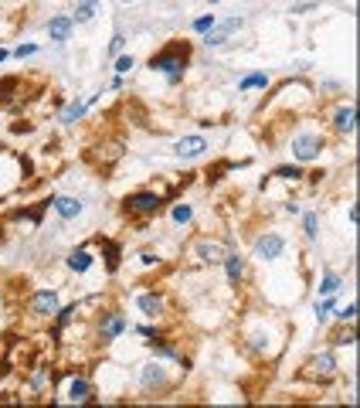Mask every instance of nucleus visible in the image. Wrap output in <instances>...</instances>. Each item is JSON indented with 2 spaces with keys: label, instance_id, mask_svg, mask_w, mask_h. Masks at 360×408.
I'll list each match as a JSON object with an SVG mask.
<instances>
[{
  "label": "nucleus",
  "instance_id": "obj_8",
  "mask_svg": "<svg viewBox=\"0 0 360 408\" xmlns=\"http://www.w3.org/2000/svg\"><path fill=\"white\" fill-rule=\"evenodd\" d=\"M163 204H167V194H160V191H150V187H140V191H133L123 198V214L126 218H156L160 211H163Z\"/></svg>",
  "mask_w": 360,
  "mask_h": 408
},
{
  "label": "nucleus",
  "instance_id": "obj_22",
  "mask_svg": "<svg viewBox=\"0 0 360 408\" xmlns=\"http://www.w3.org/2000/svg\"><path fill=\"white\" fill-rule=\"evenodd\" d=\"M265 180H283V184H303V180H306V167H303V163H296V160H292V163H279V167H276V170H272V174H269Z\"/></svg>",
  "mask_w": 360,
  "mask_h": 408
},
{
  "label": "nucleus",
  "instance_id": "obj_14",
  "mask_svg": "<svg viewBox=\"0 0 360 408\" xmlns=\"http://www.w3.org/2000/svg\"><path fill=\"white\" fill-rule=\"evenodd\" d=\"M58 306H61V296H58V289H38V293H31V300H27V313L34 316V320H52L54 313H58Z\"/></svg>",
  "mask_w": 360,
  "mask_h": 408
},
{
  "label": "nucleus",
  "instance_id": "obj_19",
  "mask_svg": "<svg viewBox=\"0 0 360 408\" xmlns=\"http://www.w3.org/2000/svg\"><path fill=\"white\" fill-rule=\"evenodd\" d=\"M52 384H54L52 364H34V367L27 371V388H31V395H45V391H52Z\"/></svg>",
  "mask_w": 360,
  "mask_h": 408
},
{
  "label": "nucleus",
  "instance_id": "obj_29",
  "mask_svg": "<svg viewBox=\"0 0 360 408\" xmlns=\"http://www.w3.org/2000/svg\"><path fill=\"white\" fill-rule=\"evenodd\" d=\"M170 221H174L177 228H187V225L194 221V204L190 201H174L170 204Z\"/></svg>",
  "mask_w": 360,
  "mask_h": 408
},
{
  "label": "nucleus",
  "instance_id": "obj_1",
  "mask_svg": "<svg viewBox=\"0 0 360 408\" xmlns=\"http://www.w3.org/2000/svg\"><path fill=\"white\" fill-rule=\"evenodd\" d=\"M285 337H289V327L283 320H276L272 313L265 316L258 313L241 327V351L255 360H276L285 351Z\"/></svg>",
  "mask_w": 360,
  "mask_h": 408
},
{
  "label": "nucleus",
  "instance_id": "obj_31",
  "mask_svg": "<svg viewBox=\"0 0 360 408\" xmlns=\"http://www.w3.org/2000/svg\"><path fill=\"white\" fill-rule=\"evenodd\" d=\"M123 51H126V31H123V27L116 24L112 38H109V48H105V58L112 61V58H116V54H123Z\"/></svg>",
  "mask_w": 360,
  "mask_h": 408
},
{
  "label": "nucleus",
  "instance_id": "obj_32",
  "mask_svg": "<svg viewBox=\"0 0 360 408\" xmlns=\"http://www.w3.org/2000/svg\"><path fill=\"white\" fill-rule=\"evenodd\" d=\"M333 320L336 323H357V300H350L347 306H333Z\"/></svg>",
  "mask_w": 360,
  "mask_h": 408
},
{
  "label": "nucleus",
  "instance_id": "obj_33",
  "mask_svg": "<svg viewBox=\"0 0 360 408\" xmlns=\"http://www.w3.org/2000/svg\"><path fill=\"white\" fill-rule=\"evenodd\" d=\"M160 262H163V255L153 252V249H143V252L136 255V265L140 269H160Z\"/></svg>",
  "mask_w": 360,
  "mask_h": 408
},
{
  "label": "nucleus",
  "instance_id": "obj_7",
  "mask_svg": "<svg viewBox=\"0 0 360 408\" xmlns=\"http://www.w3.org/2000/svg\"><path fill=\"white\" fill-rule=\"evenodd\" d=\"M96 316V340L103 344V347H109V344H116L123 333H129V316L123 306H99V313H92Z\"/></svg>",
  "mask_w": 360,
  "mask_h": 408
},
{
  "label": "nucleus",
  "instance_id": "obj_3",
  "mask_svg": "<svg viewBox=\"0 0 360 408\" xmlns=\"http://www.w3.org/2000/svg\"><path fill=\"white\" fill-rule=\"evenodd\" d=\"M285 147H289V156L296 160V163H316L327 147H330V140H327V133L316 126H303V129H292L289 133V140H285Z\"/></svg>",
  "mask_w": 360,
  "mask_h": 408
},
{
  "label": "nucleus",
  "instance_id": "obj_15",
  "mask_svg": "<svg viewBox=\"0 0 360 408\" xmlns=\"http://www.w3.org/2000/svg\"><path fill=\"white\" fill-rule=\"evenodd\" d=\"M75 17L72 14H52L48 21H45V34H48V41H52L54 48H65L72 38H75Z\"/></svg>",
  "mask_w": 360,
  "mask_h": 408
},
{
  "label": "nucleus",
  "instance_id": "obj_38",
  "mask_svg": "<svg viewBox=\"0 0 360 408\" xmlns=\"http://www.w3.org/2000/svg\"><path fill=\"white\" fill-rule=\"evenodd\" d=\"M283 211L289 214V218H299V211H303V201H292V198H289V201H283Z\"/></svg>",
  "mask_w": 360,
  "mask_h": 408
},
{
  "label": "nucleus",
  "instance_id": "obj_42",
  "mask_svg": "<svg viewBox=\"0 0 360 408\" xmlns=\"http://www.w3.org/2000/svg\"><path fill=\"white\" fill-rule=\"evenodd\" d=\"M123 3H136V0H123Z\"/></svg>",
  "mask_w": 360,
  "mask_h": 408
},
{
  "label": "nucleus",
  "instance_id": "obj_6",
  "mask_svg": "<svg viewBox=\"0 0 360 408\" xmlns=\"http://www.w3.org/2000/svg\"><path fill=\"white\" fill-rule=\"evenodd\" d=\"M299 378L309 384H330L340 378V360H336V347H323V351H313L306 357V364L299 367Z\"/></svg>",
  "mask_w": 360,
  "mask_h": 408
},
{
  "label": "nucleus",
  "instance_id": "obj_34",
  "mask_svg": "<svg viewBox=\"0 0 360 408\" xmlns=\"http://www.w3.org/2000/svg\"><path fill=\"white\" fill-rule=\"evenodd\" d=\"M133 68H136V58H133V54H126V51L112 58V72H116V75H129Z\"/></svg>",
  "mask_w": 360,
  "mask_h": 408
},
{
  "label": "nucleus",
  "instance_id": "obj_13",
  "mask_svg": "<svg viewBox=\"0 0 360 408\" xmlns=\"http://www.w3.org/2000/svg\"><path fill=\"white\" fill-rule=\"evenodd\" d=\"M170 150H174L177 160L190 163V160H201V156L211 153V140H207L204 133H187V136H177V140H174Z\"/></svg>",
  "mask_w": 360,
  "mask_h": 408
},
{
  "label": "nucleus",
  "instance_id": "obj_27",
  "mask_svg": "<svg viewBox=\"0 0 360 408\" xmlns=\"http://www.w3.org/2000/svg\"><path fill=\"white\" fill-rule=\"evenodd\" d=\"M272 85L269 72H248V75L238 78V92H265Z\"/></svg>",
  "mask_w": 360,
  "mask_h": 408
},
{
  "label": "nucleus",
  "instance_id": "obj_39",
  "mask_svg": "<svg viewBox=\"0 0 360 408\" xmlns=\"http://www.w3.org/2000/svg\"><path fill=\"white\" fill-rule=\"evenodd\" d=\"M347 218H350V225L357 228V221H360V211H357V201H350V207H347Z\"/></svg>",
  "mask_w": 360,
  "mask_h": 408
},
{
  "label": "nucleus",
  "instance_id": "obj_17",
  "mask_svg": "<svg viewBox=\"0 0 360 408\" xmlns=\"http://www.w3.org/2000/svg\"><path fill=\"white\" fill-rule=\"evenodd\" d=\"M65 269H68L72 276L92 272V269H96V252H92V245H75L72 252L65 255Z\"/></svg>",
  "mask_w": 360,
  "mask_h": 408
},
{
  "label": "nucleus",
  "instance_id": "obj_35",
  "mask_svg": "<svg viewBox=\"0 0 360 408\" xmlns=\"http://www.w3.org/2000/svg\"><path fill=\"white\" fill-rule=\"evenodd\" d=\"M214 21H218V14H201V17L190 21V31H194V34H207V31L214 27Z\"/></svg>",
  "mask_w": 360,
  "mask_h": 408
},
{
  "label": "nucleus",
  "instance_id": "obj_36",
  "mask_svg": "<svg viewBox=\"0 0 360 408\" xmlns=\"http://www.w3.org/2000/svg\"><path fill=\"white\" fill-rule=\"evenodd\" d=\"M41 51V45H34V41H24V45H17V48L10 51V58H17V61H24V58H34Z\"/></svg>",
  "mask_w": 360,
  "mask_h": 408
},
{
  "label": "nucleus",
  "instance_id": "obj_12",
  "mask_svg": "<svg viewBox=\"0 0 360 408\" xmlns=\"http://www.w3.org/2000/svg\"><path fill=\"white\" fill-rule=\"evenodd\" d=\"M133 306H136V313H143L147 320L160 323V320L167 316V293L156 289V286H150V289H133Z\"/></svg>",
  "mask_w": 360,
  "mask_h": 408
},
{
  "label": "nucleus",
  "instance_id": "obj_18",
  "mask_svg": "<svg viewBox=\"0 0 360 408\" xmlns=\"http://www.w3.org/2000/svg\"><path fill=\"white\" fill-rule=\"evenodd\" d=\"M48 207H52L61 221H75V218H82V211H85V201L78 194H54Z\"/></svg>",
  "mask_w": 360,
  "mask_h": 408
},
{
  "label": "nucleus",
  "instance_id": "obj_4",
  "mask_svg": "<svg viewBox=\"0 0 360 408\" xmlns=\"http://www.w3.org/2000/svg\"><path fill=\"white\" fill-rule=\"evenodd\" d=\"M228 249H238L234 238L221 242V238H214V235L204 231V235H194V238H190V245H187V262L197 265V269H218L221 258L228 255Z\"/></svg>",
  "mask_w": 360,
  "mask_h": 408
},
{
  "label": "nucleus",
  "instance_id": "obj_16",
  "mask_svg": "<svg viewBox=\"0 0 360 408\" xmlns=\"http://www.w3.org/2000/svg\"><path fill=\"white\" fill-rule=\"evenodd\" d=\"M221 269H225V279H228V286H232V289H238V286L245 282V276H248V258L238 252V249H228V255L221 258Z\"/></svg>",
  "mask_w": 360,
  "mask_h": 408
},
{
  "label": "nucleus",
  "instance_id": "obj_23",
  "mask_svg": "<svg viewBox=\"0 0 360 408\" xmlns=\"http://www.w3.org/2000/svg\"><path fill=\"white\" fill-rule=\"evenodd\" d=\"M245 24H248V21H245L241 14H232V17H218L211 31H214L218 38H225V41H232L234 34H238V31H245Z\"/></svg>",
  "mask_w": 360,
  "mask_h": 408
},
{
  "label": "nucleus",
  "instance_id": "obj_40",
  "mask_svg": "<svg viewBox=\"0 0 360 408\" xmlns=\"http://www.w3.org/2000/svg\"><path fill=\"white\" fill-rule=\"evenodd\" d=\"M7 58H10V51H7V48H0V65H3Z\"/></svg>",
  "mask_w": 360,
  "mask_h": 408
},
{
  "label": "nucleus",
  "instance_id": "obj_37",
  "mask_svg": "<svg viewBox=\"0 0 360 408\" xmlns=\"http://www.w3.org/2000/svg\"><path fill=\"white\" fill-rule=\"evenodd\" d=\"M320 7V0H303V3H292L289 7V14H296V17H306L309 10H316Z\"/></svg>",
  "mask_w": 360,
  "mask_h": 408
},
{
  "label": "nucleus",
  "instance_id": "obj_2",
  "mask_svg": "<svg viewBox=\"0 0 360 408\" xmlns=\"http://www.w3.org/2000/svg\"><path fill=\"white\" fill-rule=\"evenodd\" d=\"M190 58H194V45L183 41V38H174V41H167L160 51L150 54L147 68H150L153 75H163L167 89H177V85H183V78H187Z\"/></svg>",
  "mask_w": 360,
  "mask_h": 408
},
{
  "label": "nucleus",
  "instance_id": "obj_24",
  "mask_svg": "<svg viewBox=\"0 0 360 408\" xmlns=\"http://www.w3.org/2000/svg\"><path fill=\"white\" fill-rule=\"evenodd\" d=\"M327 344L330 347H350L354 351L357 347V327L354 323H336V330L327 337Z\"/></svg>",
  "mask_w": 360,
  "mask_h": 408
},
{
  "label": "nucleus",
  "instance_id": "obj_20",
  "mask_svg": "<svg viewBox=\"0 0 360 408\" xmlns=\"http://www.w3.org/2000/svg\"><path fill=\"white\" fill-rule=\"evenodd\" d=\"M85 116H89L85 99H68L61 105V112H58V123H61V129H75L78 123H85Z\"/></svg>",
  "mask_w": 360,
  "mask_h": 408
},
{
  "label": "nucleus",
  "instance_id": "obj_30",
  "mask_svg": "<svg viewBox=\"0 0 360 408\" xmlns=\"http://www.w3.org/2000/svg\"><path fill=\"white\" fill-rule=\"evenodd\" d=\"M96 245L103 249V255H105V265H109V272H116V269H119V245H116L112 238H103V235L96 238Z\"/></svg>",
  "mask_w": 360,
  "mask_h": 408
},
{
  "label": "nucleus",
  "instance_id": "obj_5",
  "mask_svg": "<svg viewBox=\"0 0 360 408\" xmlns=\"http://www.w3.org/2000/svg\"><path fill=\"white\" fill-rule=\"evenodd\" d=\"M136 388H140L143 395H167V391L177 388V378L170 374L167 360H160V357L150 354V360H143V364L136 367Z\"/></svg>",
  "mask_w": 360,
  "mask_h": 408
},
{
  "label": "nucleus",
  "instance_id": "obj_41",
  "mask_svg": "<svg viewBox=\"0 0 360 408\" xmlns=\"http://www.w3.org/2000/svg\"><path fill=\"white\" fill-rule=\"evenodd\" d=\"M207 3H221V0H207Z\"/></svg>",
  "mask_w": 360,
  "mask_h": 408
},
{
  "label": "nucleus",
  "instance_id": "obj_9",
  "mask_svg": "<svg viewBox=\"0 0 360 408\" xmlns=\"http://www.w3.org/2000/svg\"><path fill=\"white\" fill-rule=\"evenodd\" d=\"M65 381H61V405H96L99 402V391H96V384L92 378H85V374H75V371H65L61 374Z\"/></svg>",
  "mask_w": 360,
  "mask_h": 408
},
{
  "label": "nucleus",
  "instance_id": "obj_25",
  "mask_svg": "<svg viewBox=\"0 0 360 408\" xmlns=\"http://www.w3.org/2000/svg\"><path fill=\"white\" fill-rule=\"evenodd\" d=\"M299 214H303V238H306L309 245H316V242H320V225H323L320 211H316V207H306V211H299Z\"/></svg>",
  "mask_w": 360,
  "mask_h": 408
},
{
  "label": "nucleus",
  "instance_id": "obj_26",
  "mask_svg": "<svg viewBox=\"0 0 360 408\" xmlns=\"http://www.w3.org/2000/svg\"><path fill=\"white\" fill-rule=\"evenodd\" d=\"M99 10H103V0H75L72 17H75V24H89L99 17Z\"/></svg>",
  "mask_w": 360,
  "mask_h": 408
},
{
  "label": "nucleus",
  "instance_id": "obj_21",
  "mask_svg": "<svg viewBox=\"0 0 360 408\" xmlns=\"http://www.w3.org/2000/svg\"><path fill=\"white\" fill-rule=\"evenodd\" d=\"M343 286H347V276L327 265V269L316 276V296H333V293H343Z\"/></svg>",
  "mask_w": 360,
  "mask_h": 408
},
{
  "label": "nucleus",
  "instance_id": "obj_28",
  "mask_svg": "<svg viewBox=\"0 0 360 408\" xmlns=\"http://www.w3.org/2000/svg\"><path fill=\"white\" fill-rule=\"evenodd\" d=\"M340 303V293L333 296H320L316 303H313V316H316V327H327L330 323V313H333V306Z\"/></svg>",
  "mask_w": 360,
  "mask_h": 408
},
{
  "label": "nucleus",
  "instance_id": "obj_10",
  "mask_svg": "<svg viewBox=\"0 0 360 408\" xmlns=\"http://www.w3.org/2000/svg\"><path fill=\"white\" fill-rule=\"evenodd\" d=\"M285 249H289V242H285L283 231H276V228L258 231L255 238H252V258H255L258 265H276L285 255Z\"/></svg>",
  "mask_w": 360,
  "mask_h": 408
},
{
  "label": "nucleus",
  "instance_id": "obj_11",
  "mask_svg": "<svg viewBox=\"0 0 360 408\" xmlns=\"http://www.w3.org/2000/svg\"><path fill=\"white\" fill-rule=\"evenodd\" d=\"M327 126L336 140H354L357 136V102L354 99H340L327 119Z\"/></svg>",
  "mask_w": 360,
  "mask_h": 408
}]
</instances>
